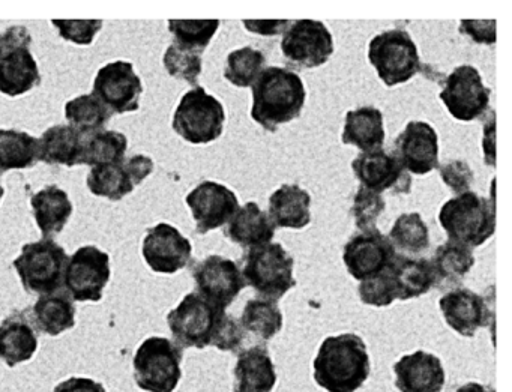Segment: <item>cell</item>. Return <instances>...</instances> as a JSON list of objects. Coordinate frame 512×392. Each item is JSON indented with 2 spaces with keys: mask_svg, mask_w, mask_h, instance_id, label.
Segmentation results:
<instances>
[{
  "mask_svg": "<svg viewBox=\"0 0 512 392\" xmlns=\"http://www.w3.org/2000/svg\"><path fill=\"white\" fill-rule=\"evenodd\" d=\"M313 377L328 392H356L370 377L367 344L353 332L325 338L313 362Z\"/></svg>",
  "mask_w": 512,
  "mask_h": 392,
  "instance_id": "cell-1",
  "label": "cell"
},
{
  "mask_svg": "<svg viewBox=\"0 0 512 392\" xmlns=\"http://www.w3.org/2000/svg\"><path fill=\"white\" fill-rule=\"evenodd\" d=\"M251 88V118L269 133L298 119L307 101L304 82L289 68H265Z\"/></svg>",
  "mask_w": 512,
  "mask_h": 392,
  "instance_id": "cell-2",
  "label": "cell"
},
{
  "mask_svg": "<svg viewBox=\"0 0 512 392\" xmlns=\"http://www.w3.org/2000/svg\"><path fill=\"white\" fill-rule=\"evenodd\" d=\"M439 223L449 241L469 248L481 247L496 230V206L473 191L458 194L440 208Z\"/></svg>",
  "mask_w": 512,
  "mask_h": 392,
  "instance_id": "cell-3",
  "label": "cell"
},
{
  "mask_svg": "<svg viewBox=\"0 0 512 392\" xmlns=\"http://www.w3.org/2000/svg\"><path fill=\"white\" fill-rule=\"evenodd\" d=\"M241 265L245 284L259 298L278 302L296 286L295 260L278 242L248 248L242 254Z\"/></svg>",
  "mask_w": 512,
  "mask_h": 392,
  "instance_id": "cell-4",
  "label": "cell"
},
{
  "mask_svg": "<svg viewBox=\"0 0 512 392\" xmlns=\"http://www.w3.org/2000/svg\"><path fill=\"white\" fill-rule=\"evenodd\" d=\"M184 350L166 337H149L133 359L134 379L146 392H175L182 379Z\"/></svg>",
  "mask_w": 512,
  "mask_h": 392,
  "instance_id": "cell-5",
  "label": "cell"
},
{
  "mask_svg": "<svg viewBox=\"0 0 512 392\" xmlns=\"http://www.w3.org/2000/svg\"><path fill=\"white\" fill-rule=\"evenodd\" d=\"M226 110L202 86L188 91L179 101L172 128L191 145H208L223 136Z\"/></svg>",
  "mask_w": 512,
  "mask_h": 392,
  "instance_id": "cell-6",
  "label": "cell"
},
{
  "mask_svg": "<svg viewBox=\"0 0 512 392\" xmlns=\"http://www.w3.org/2000/svg\"><path fill=\"white\" fill-rule=\"evenodd\" d=\"M67 251L53 239L23 245L22 254L13 266L22 280L23 289L32 295H53L64 284Z\"/></svg>",
  "mask_w": 512,
  "mask_h": 392,
  "instance_id": "cell-7",
  "label": "cell"
},
{
  "mask_svg": "<svg viewBox=\"0 0 512 392\" xmlns=\"http://www.w3.org/2000/svg\"><path fill=\"white\" fill-rule=\"evenodd\" d=\"M368 61L388 88L409 82L422 68L418 47L404 29L376 35L368 44Z\"/></svg>",
  "mask_w": 512,
  "mask_h": 392,
  "instance_id": "cell-8",
  "label": "cell"
},
{
  "mask_svg": "<svg viewBox=\"0 0 512 392\" xmlns=\"http://www.w3.org/2000/svg\"><path fill=\"white\" fill-rule=\"evenodd\" d=\"M28 29L13 26L0 37V94L20 97L40 86L41 74L32 56Z\"/></svg>",
  "mask_w": 512,
  "mask_h": 392,
  "instance_id": "cell-9",
  "label": "cell"
},
{
  "mask_svg": "<svg viewBox=\"0 0 512 392\" xmlns=\"http://www.w3.org/2000/svg\"><path fill=\"white\" fill-rule=\"evenodd\" d=\"M226 310L215 307L199 293L184 296L178 307L167 314V325L173 340L181 349H205L212 346L215 332Z\"/></svg>",
  "mask_w": 512,
  "mask_h": 392,
  "instance_id": "cell-10",
  "label": "cell"
},
{
  "mask_svg": "<svg viewBox=\"0 0 512 392\" xmlns=\"http://www.w3.org/2000/svg\"><path fill=\"white\" fill-rule=\"evenodd\" d=\"M110 277L109 254L95 245H85L68 257L64 286L74 301L100 302Z\"/></svg>",
  "mask_w": 512,
  "mask_h": 392,
  "instance_id": "cell-11",
  "label": "cell"
},
{
  "mask_svg": "<svg viewBox=\"0 0 512 392\" xmlns=\"http://www.w3.org/2000/svg\"><path fill=\"white\" fill-rule=\"evenodd\" d=\"M439 94L452 118L472 122L487 115L491 91L484 85L481 73L472 65H460L442 82Z\"/></svg>",
  "mask_w": 512,
  "mask_h": 392,
  "instance_id": "cell-12",
  "label": "cell"
},
{
  "mask_svg": "<svg viewBox=\"0 0 512 392\" xmlns=\"http://www.w3.org/2000/svg\"><path fill=\"white\" fill-rule=\"evenodd\" d=\"M281 53L287 64L301 70L322 67L334 55V38L325 23L317 20H296L281 40Z\"/></svg>",
  "mask_w": 512,
  "mask_h": 392,
  "instance_id": "cell-13",
  "label": "cell"
},
{
  "mask_svg": "<svg viewBox=\"0 0 512 392\" xmlns=\"http://www.w3.org/2000/svg\"><path fill=\"white\" fill-rule=\"evenodd\" d=\"M191 275L196 283V293L221 310L229 308L247 287L241 265L218 254L197 262L191 269Z\"/></svg>",
  "mask_w": 512,
  "mask_h": 392,
  "instance_id": "cell-14",
  "label": "cell"
},
{
  "mask_svg": "<svg viewBox=\"0 0 512 392\" xmlns=\"http://www.w3.org/2000/svg\"><path fill=\"white\" fill-rule=\"evenodd\" d=\"M92 94L112 115H124L140 109L143 83L131 62H110L98 71Z\"/></svg>",
  "mask_w": 512,
  "mask_h": 392,
  "instance_id": "cell-15",
  "label": "cell"
},
{
  "mask_svg": "<svg viewBox=\"0 0 512 392\" xmlns=\"http://www.w3.org/2000/svg\"><path fill=\"white\" fill-rule=\"evenodd\" d=\"M397 251L388 236L370 229L353 235L343 248V263L355 280L364 281L386 271Z\"/></svg>",
  "mask_w": 512,
  "mask_h": 392,
  "instance_id": "cell-16",
  "label": "cell"
},
{
  "mask_svg": "<svg viewBox=\"0 0 512 392\" xmlns=\"http://www.w3.org/2000/svg\"><path fill=\"white\" fill-rule=\"evenodd\" d=\"M142 254L152 271L172 275L190 265L193 245L172 224L158 223L146 230Z\"/></svg>",
  "mask_w": 512,
  "mask_h": 392,
  "instance_id": "cell-17",
  "label": "cell"
},
{
  "mask_svg": "<svg viewBox=\"0 0 512 392\" xmlns=\"http://www.w3.org/2000/svg\"><path fill=\"white\" fill-rule=\"evenodd\" d=\"M352 170L361 187L374 193L389 191L392 196L409 194L412 176L404 170L394 154L385 149L362 152L352 161Z\"/></svg>",
  "mask_w": 512,
  "mask_h": 392,
  "instance_id": "cell-18",
  "label": "cell"
},
{
  "mask_svg": "<svg viewBox=\"0 0 512 392\" xmlns=\"http://www.w3.org/2000/svg\"><path fill=\"white\" fill-rule=\"evenodd\" d=\"M196 232L206 235L229 223L239 209V199L229 187L214 181H203L187 197Z\"/></svg>",
  "mask_w": 512,
  "mask_h": 392,
  "instance_id": "cell-19",
  "label": "cell"
},
{
  "mask_svg": "<svg viewBox=\"0 0 512 392\" xmlns=\"http://www.w3.org/2000/svg\"><path fill=\"white\" fill-rule=\"evenodd\" d=\"M394 155L410 175L424 176L439 163V136L428 122L410 121L394 142Z\"/></svg>",
  "mask_w": 512,
  "mask_h": 392,
  "instance_id": "cell-20",
  "label": "cell"
},
{
  "mask_svg": "<svg viewBox=\"0 0 512 392\" xmlns=\"http://www.w3.org/2000/svg\"><path fill=\"white\" fill-rule=\"evenodd\" d=\"M439 308L446 325L461 337H475L476 332L490 322L485 299L466 287H455L446 292L439 299Z\"/></svg>",
  "mask_w": 512,
  "mask_h": 392,
  "instance_id": "cell-21",
  "label": "cell"
},
{
  "mask_svg": "<svg viewBox=\"0 0 512 392\" xmlns=\"http://www.w3.org/2000/svg\"><path fill=\"white\" fill-rule=\"evenodd\" d=\"M395 386L400 392H442L446 373L439 356L416 350L395 362Z\"/></svg>",
  "mask_w": 512,
  "mask_h": 392,
  "instance_id": "cell-22",
  "label": "cell"
},
{
  "mask_svg": "<svg viewBox=\"0 0 512 392\" xmlns=\"http://www.w3.org/2000/svg\"><path fill=\"white\" fill-rule=\"evenodd\" d=\"M235 392H271L277 385V371L268 347L263 344L241 350L233 368Z\"/></svg>",
  "mask_w": 512,
  "mask_h": 392,
  "instance_id": "cell-23",
  "label": "cell"
},
{
  "mask_svg": "<svg viewBox=\"0 0 512 392\" xmlns=\"http://www.w3.org/2000/svg\"><path fill=\"white\" fill-rule=\"evenodd\" d=\"M38 350V337L28 311H14L0 323V361L14 368L31 361Z\"/></svg>",
  "mask_w": 512,
  "mask_h": 392,
  "instance_id": "cell-24",
  "label": "cell"
},
{
  "mask_svg": "<svg viewBox=\"0 0 512 392\" xmlns=\"http://www.w3.org/2000/svg\"><path fill=\"white\" fill-rule=\"evenodd\" d=\"M275 230L268 212L262 211L256 202H248L230 218L223 233L230 242L248 250L272 242Z\"/></svg>",
  "mask_w": 512,
  "mask_h": 392,
  "instance_id": "cell-25",
  "label": "cell"
},
{
  "mask_svg": "<svg viewBox=\"0 0 512 392\" xmlns=\"http://www.w3.org/2000/svg\"><path fill=\"white\" fill-rule=\"evenodd\" d=\"M268 217L275 227L301 230L311 223V196L295 184H284L269 197Z\"/></svg>",
  "mask_w": 512,
  "mask_h": 392,
  "instance_id": "cell-26",
  "label": "cell"
},
{
  "mask_svg": "<svg viewBox=\"0 0 512 392\" xmlns=\"http://www.w3.org/2000/svg\"><path fill=\"white\" fill-rule=\"evenodd\" d=\"M389 272L400 301L421 298L436 287L433 266L425 257H409L397 253L389 266Z\"/></svg>",
  "mask_w": 512,
  "mask_h": 392,
  "instance_id": "cell-27",
  "label": "cell"
},
{
  "mask_svg": "<svg viewBox=\"0 0 512 392\" xmlns=\"http://www.w3.org/2000/svg\"><path fill=\"white\" fill-rule=\"evenodd\" d=\"M31 206L41 235L49 239L59 235L65 229L74 212V206L67 191L62 190L58 185H47L43 190L35 193L31 199Z\"/></svg>",
  "mask_w": 512,
  "mask_h": 392,
  "instance_id": "cell-28",
  "label": "cell"
},
{
  "mask_svg": "<svg viewBox=\"0 0 512 392\" xmlns=\"http://www.w3.org/2000/svg\"><path fill=\"white\" fill-rule=\"evenodd\" d=\"M383 113L376 107L365 106L346 113L341 142L362 152L377 151L385 145Z\"/></svg>",
  "mask_w": 512,
  "mask_h": 392,
  "instance_id": "cell-29",
  "label": "cell"
},
{
  "mask_svg": "<svg viewBox=\"0 0 512 392\" xmlns=\"http://www.w3.org/2000/svg\"><path fill=\"white\" fill-rule=\"evenodd\" d=\"M85 137L70 125H55L38 140V161L49 166H80Z\"/></svg>",
  "mask_w": 512,
  "mask_h": 392,
  "instance_id": "cell-30",
  "label": "cell"
},
{
  "mask_svg": "<svg viewBox=\"0 0 512 392\" xmlns=\"http://www.w3.org/2000/svg\"><path fill=\"white\" fill-rule=\"evenodd\" d=\"M430 262L436 277V287L443 290L460 286L461 281L472 271L476 260L472 248L448 239L436 248Z\"/></svg>",
  "mask_w": 512,
  "mask_h": 392,
  "instance_id": "cell-31",
  "label": "cell"
},
{
  "mask_svg": "<svg viewBox=\"0 0 512 392\" xmlns=\"http://www.w3.org/2000/svg\"><path fill=\"white\" fill-rule=\"evenodd\" d=\"M32 322L43 334L58 337L76 326V305L68 293L43 295L32 307Z\"/></svg>",
  "mask_w": 512,
  "mask_h": 392,
  "instance_id": "cell-32",
  "label": "cell"
},
{
  "mask_svg": "<svg viewBox=\"0 0 512 392\" xmlns=\"http://www.w3.org/2000/svg\"><path fill=\"white\" fill-rule=\"evenodd\" d=\"M86 184L94 196L118 202L133 193L140 182L134 176L128 161L124 160L119 164L92 167Z\"/></svg>",
  "mask_w": 512,
  "mask_h": 392,
  "instance_id": "cell-33",
  "label": "cell"
},
{
  "mask_svg": "<svg viewBox=\"0 0 512 392\" xmlns=\"http://www.w3.org/2000/svg\"><path fill=\"white\" fill-rule=\"evenodd\" d=\"M239 323L244 332H250L257 340L266 343L280 334L284 325V316L277 301L254 298L245 304Z\"/></svg>",
  "mask_w": 512,
  "mask_h": 392,
  "instance_id": "cell-34",
  "label": "cell"
},
{
  "mask_svg": "<svg viewBox=\"0 0 512 392\" xmlns=\"http://www.w3.org/2000/svg\"><path fill=\"white\" fill-rule=\"evenodd\" d=\"M38 163V139L25 131L0 130V172L31 169Z\"/></svg>",
  "mask_w": 512,
  "mask_h": 392,
  "instance_id": "cell-35",
  "label": "cell"
},
{
  "mask_svg": "<svg viewBox=\"0 0 512 392\" xmlns=\"http://www.w3.org/2000/svg\"><path fill=\"white\" fill-rule=\"evenodd\" d=\"M389 241L404 256L418 257L430 248V230L419 212L401 214L389 230Z\"/></svg>",
  "mask_w": 512,
  "mask_h": 392,
  "instance_id": "cell-36",
  "label": "cell"
},
{
  "mask_svg": "<svg viewBox=\"0 0 512 392\" xmlns=\"http://www.w3.org/2000/svg\"><path fill=\"white\" fill-rule=\"evenodd\" d=\"M112 112L94 94L80 95L65 104V118L83 137L103 131Z\"/></svg>",
  "mask_w": 512,
  "mask_h": 392,
  "instance_id": "cell-37",
  "label": "cell"
},
{
  "mask_svg": "<svg viewBox=\"0 0 512 392\" xmlns=\"http://www.w3.org/2000/svg\"><path fill=\"white\" fill-rule=\"evenodd\" d=\"M128 139L119 131L103 130L91 134L83 140L82 163L97 167L119 164L125 160Z\"/></svg>",
  "mask_w": 512,
  "mask_h": 392,
  "instance_id": "cell-38",
  "label": "cell"
},
{
  "mask_svg": "<svg viewBox=\"0 0 512 392\" xmlns=\"http://www.w3.org/2000/svg\"><path fill=\"white\" fill-rule=\"evenodd\" d=\"M266 68V56L253 47L233 50L227 56L224 77L236 88H251Z\"/></svg>",
  "mask_w": 512,
  "mask_h": 392,
  "instance_id": "cell-39",
  "label": "cell"
},
{
  "mask_svg": "<svg viewBox=\"0 0 512 392\" xmlns=\"http://www.w3.org/2000/svg\"><path fill=\"white\" fill-rule=\"evenodd\" d=\"M220 20H169L173 44L202 55L220 28Z\"/></svg>",
  "mask_w": 512,
  "mask_h": 392,
  "instance_id": "cell-40",
  "label": "cell"
},
{
  "mask_svg": "<svg viewBox=\"0 0 512 392\" xmlns=\"http://www.w3.org/2000/svg\"><path fill=\"white\" fill-rule=\"evenodd\" d=\"M164 68L169 76L175 79L185 80L190 85L196 86L200 74H202V55L172 44L164 53Z\"/></svg>",
  "mask_w": 512,
  "mask_h": 392,
  "instance_id": "cell-41",
  "label": "cell"
},
{
  "mask_svg": "<svg viewBox=\"0 0 512 392\" xmlns=\"http://www.w3.org/2000/svg\"><path fill=\"white\" fill-rule=\"evenodd\" d=\"M386 202L382 194L374 193L367 188L359 187L353 197V206L350 209L355 226L359 232L376 229L377 220L385 212Z\"/></svg>",
  "mask_w": 512,
  "mask_h": 392,
  "instance_id": "cell-42",
  "label": "cell"
},
{
  "mask_svg": "<svg viewBox=\"0 0 512 392\" xmlns=\"http://www.w3.org/2000/svg\"><path fill=\"white\" fill-rule=\"evenodd\" d=\"M362 304L371 307L385 308L397 301V290L389 268L376 277L361 281L358 287Z\"/></svg>",
  "mask_w": 512,
  "mask_h": 392,
  "instance_id": "cell-43",
  "label": "cell"
},
{
  "mask_svg": "<svg viewBox=\"0 0 512 392\" xmlns=\"http://www.w3.org/2000/svg\"><path fill=\"white\" fill-rule=\"evenodd\" d=\"M59 37L77 46H91L98 32L103 29V20H52Z\"/></svg>",
  "mask_w": 512,
  "mask_h": 392,
  "instance_id": "cell-44",
  "label": "cell"
},
{
  "mask_svg": "<svg viewBox=\"0 0 512 392\" xmlns=\"http://www.w3.org/2000/svg\"><path fill=\"white\" fill-rule=\"evenodd\" d=\"M244 341V329L239 320L232 314L224 313L212 340V346L217 347L221 352L239 353Z\"/></svg>",
  "mask_w": 512,
  "mask_h": 392,
  "instance_id": "cell-45",
  "label": "cell"
},
{
  "mask_svg": "<svg viewBox=\"0 0 512 392\" xmlns=\"http://www.w3.org/2000/svg\"><path fill=\"white\" fill-rule=\"evenodd\" d=\"M439 169L440 178L448 185L449 190L455 194H463L470 191L473 185V170L463 160H449L443 163Z\"/></svg>",
  "mask_w": 512,
  "mask_h": 392,
  "instance_id": "cell-46",
  "label": "cell"
},
{
  "mask_svg": "<svg viewBox=\"0 0 512 392\" xmlns=\"http://www.w3.org/2000/svg\"><path fill=\"white\" fill-rule=\"evenodd\" d=\"M458 31L472 38L476 44L491 46L497 40L496 20H461Z\"/></svg>",
  "mask_w": 512,
  "mask_h": 392,
  "instance_id": "cell-47",
  "label": "cell"
},
{
  "mask_svg": "<svg viewBox=\"0 0 512 392\" xmlns=\"http://www.w3.org/2000/svg\"><path fill=\"white\" fill-rule=\"evenodd\" d=\"M242 25L251 34L262 37H277L283 35L289 28L290 20H242Z\"/></svg>",
  "mask_w": 512,
  "mask_h": 392,
  "instance_id": "cell-48",
  "label": "cell"
},
{
  "mask_svg": "<svg viewBox=\"0 0 512 392\" xmlns=\"http://www.w3.org/2000/svg\"><path fill=\"white\" fill-rule=\"evenodd\" d=\"M482 149H484V161L487 166H496V113L490 110V115L487 113V119L484 121V142H482Z\"/></svg>",
  "mask_w": 512,
  "mask_h": 392,
  "instance_id": "cell-49",
  "label": "cell"
},
{
  "mask_svg": "<svg viewBox=\"0 0 512 392\" xmlns=\"http://www.w3.org/2000/svg\"><path fill=\"white\" fill-rule=\"evenodd\" d=\"M53 392H107L103 383L89 377H70L59 383Z\"/></svg>",
  "mask_w": 512,
  "mask_h": 392,
  "instance_id": "cell-50",
  "label": "cell"
},
{
  "mask_svg": "<svg viewBox=\"0 0 512 392\" xmlns=\"http://www.w3.org/2000/svg\"><path fill=\"white\" fill-rule=\"evenodd\" d=\"M455 392H496L490 386L484 385L479 382H467L464 385L458 386Z\"/></svg>",
  "mask_w": 512,
  "mask_h": 392,
  "instance_id": "cell-51",
  "label": "cell"
},
{
  "mask_svg": "<svg viewBox=\"0 0 512 392\" xmlns=\"http://www.w3.org/2000/svg\"><path fill=\"white\" fill-rule=\"evenodd\" d=\"M5 190L4 187H2V184H0V200H2V197H4Z\"/></svg>",
  "mask_w": 512,
  "mask_h": 392,
  "instance_id": "cell-52",
  "label": "cell"
},
{
  "mask_svg": "<svg viewBox=\"0 0 512 392\" xmlns=\"http://www.w3.org/2000/svg\"><path fill=\"white\" fill-rule=\"evenodd\" d=\"M0 37H2V35H0ZM0 49H2V47H0Z\"/></svg>",
  "mask_w": 512,
  "mask_h": 392,
  "instance_id": "cell-53",
  "label": "cell"
}]
</instances>
